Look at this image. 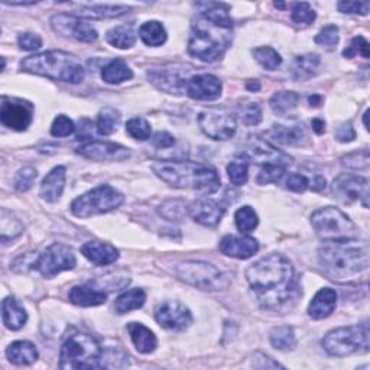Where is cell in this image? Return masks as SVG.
I'll use <instances>...</instances> for the list:
<instances>
[{"label": "cell", "mask_w": 370, "mask_h": 370, "mask_svg": "<svg viewBox=\"0 0 370 370\" xmlns=\"http://www.w3.org/2000/svg\"><path fill=\"white\" fill-rule=\"evenodd\" d=\"M322 100H323L322 95H311V97L308 98V102H310L311 106H314V107L319 106V103H322Z\"/></svg>", "instance_id": "be15d7a7"}, {"label": "cell", "mask_w": 370, "mask_h": 370, "mask_svg": "<svg viewBox=\"0 0 370 370\" xmlns=\"http://www.w3.org/2000/svg\"><path fill=\"white\" fill-rule=\"evenodd\" d=\"M103 349L88 334L77 333L70 336L60 352V367L65 370L102 367Z\"/></svg>", "instance_id": "8992f818"}, {"label": "cell", "mask_w": 370, "mask_h": 370, "mask_svg": "<svg viewBox=\"0 0 370 370\" xmlns=\"http://www.w3.org/2000/svg\"><path fill=\"white\" fill-rule=\"evenodd\" d=\"M0 121L12 131H27L32 123V106L19 100L4 98L2 109H0Z\"/></svg>", "instance_id": "ac0fdd59"}, {"label": "cell", "mask_w": 370, "mask_h": 370, "mask_svg": "<svg viewBox=\"0 0 370 370\" xmlns=\"http://www.w3.org/2000/svg\"><path fill=\"white\" fill-rule=\"evenodd\" d=\"M76 132V125H74V121L65 116V114H60L54 119L53 121V126H51V135L55 138H67L70 135H72Z\"/></svg>", "instance_id": "681fc988"}, {"label": "cell", "mask_w": 370, "mask_h": 370, "mask_svg": "<svg viewBox=\"0 0 370 370\" xmlns=\"http://www.w3.org/2000/svg\"><path fill=\"white\" fill-rule=\"evenodd\" d=\"M315 44L322 45V46H327V48H334L338 41H340V37H338V28L336 27V25H329V27L323 28L322 31H319L315 37Z\"/></svg>", "instance_id": "11a10c76"}, {"label": "cell", "mask_w": 370, "mask_h": 370, "mask_svg": "<svg viewBox=\"0 0 370 370\" xmlns=\"http://www.w3.org/2000/svg\"><path fill=\"white\" fill-rule=\"evenodd\" d=\"M192 23L188 42L190 55L204 62H214L227 51L233 39V20L223 4H206Z\"/></svg>", "instance_id": "7a4b0ae2"}, {"label": "cell", "mask_w": 370, "mask_h": 370, "mask_svg": "<svg viewBox=\"0 0 370 370\" xmlns=\"http://www.w3.org/2000/svg\"><path fill=\"white\" fill-rule=\"evenodd\" d=\"M199 126L214 140L232 139L237 131L236 116L225 109H209L199 114Z\"/></svg>", "instance_id": "7c38bea8"}, {"label": "cell", "mask_w": 370, "mask_h": 370, "mask_svg": "<svg viewBox=\"0 0 370 370\" xmlns=\"http://www.w3.org/2000/svg\"><path fill=\"white\" fill-rule=\"evenodd\" d=\"M331 191L336 199L343 204H353L356 201H362L366 209L369 207V181L360 176H338L333 181Z\"/></svg>", "instance_id": "5bb4252c"}, {"label": "cell", "mask_w": 370, "mask_h": 370, "mask_svg": "<svg viewBox=\"0 0 370 370\" xmlns=\"http://www.w3.org/2000/svg\"><path fill=\"white\" fill-rule=\"evenodd\" d=\"M2 318L6 329L16 331L27 324L28 312L19 304L16 298L8 297L2 303Z\"/></svg>", "instance_id": "83f0119b"}, {"label": "cell", "mask_w": 370, "mask_h": 370, "mask_svg": "<svg viewBox=\"0 0 370 370\" xmlns=\"http://www.w3.org/2000/svg\"><path fill=\"white\" fill-rule=\"evenodd\" d=\"M324 274L338 282L350 281L369 267V244L357 239L326 242L318 249Z\"/></svg>", "instance_id": "3957f363"}, {"label": "cell", "mask_w": 370, "mask_h": 370, "mask_svg": "<svg viewBox=\"0 0 370 370\" xmlns=\"http://www.w3.org/2000/svg\"><path fill=\"white\" fill-rule=\"evenodd\" d=\"M157 323L171 331H183L192 323L191 311L180 301H164L155 308Z\"/></svg>", "instance_id": "2e32d148"}, {"label": "cell", "mask_w": 370, "mask_h": 370, "mask_svg": "<svg viewBox=\"0 0 370 370\" xmlns=\"http://www.w3.org/2000/svg\"><path fill=\"white\" fill-rule=\"evenodd\" d=\"M367 116H369V110L364 113V116H363V120H364V126H366V129L369 131V123H367Z\"/></svg>", "instance_id": "03108f58"}, {"label": "cell", "mask_w": 370, "mask_h": 370, "mask_svg": "<svg viewBox=\"0 0 370 370\" xmlns=\"http://www.w3.org/2000/svg\"><path fill=\"white\" fill-rule=\"evenodd\" d=\"M23 232V225L8 210H2L0 216V234H2V242L8 243L9 240L16 239Z\"/></svg>", "instance_id": "60d3db41"}, {"label": "cell", "mask_w": 370, "mask_h": 370, "mask_svg": "<svg viewBox=\"0 0 370 370\" xmlns=\"http://www.w3.org/2000/svg\"><path fill=\"white\" fill-rule=\"evenodd\" d=\"M282 180H284L285 188L293 192H304L305 190L310 188V184H311L310 178H307L304 174H297V172L284 176Z\"/></svg>", "instance_id": "f5cc1de1"}, {"label": "cell", "mask_w": 370, "mask_h": 370, "mask_svg": "<svg viewBox=\"0 0 370 370\" xmlns=\"http://www.w3.org/2000/svg\"><path fill=\"white\" fill-rule=\"evenodd\" d=\"M65 178H67V169L61 165L55 166L49 174H46L39 190L42 200H45L46 203L58 201L65 187Z\"/></svg>", "instance_id": "d4e9b609"}, {"label": "cell", "mask_w": 370, "mask_h": 370, "mask_svg": "<svg viewBox=\"0 0 370 370\" xmlns=\"http://www.w3.org/2000/svg\"><path fill=\"white\" fill-rule=\"evenodd\" d=\"M246 158H248L251 162H255L258 165L263 166H288L292 164V157L288 154L279 151L277 146H274L266 139H262L259 136H251L248 143H246V147L243 154Z\"/></svg>", "instance_id": "4fadbf2b"}, {"label": "cell", "mask_w": 370, "mask_h": 370, "mask_svg": "<svg viewBox=\"0 0 370 370\" xmlns=\"http://www.w3.org/2000/svg\"><path fill=\"white\" fill-rule=\"evenodd\" d=\"M51 27L58 35L64 38H72L84 44H91L98 38L97 31L88 22L68 13L54 15L51 18Z\"/></svg>", "instance_id": "9a60e30c"}, {"label": "cell", "mask_w": 370, "mask_h": 370, "mask_svg": "<svg viewBox=\"0 0 370 370\" xmlns=\"http://www.w3.org/2000/svg\"><path fill=\"white\" fill-rule=\"evenodd\" d=\"M123 201H125V197L116 188L110 185H100L74 200L71 203V213L76 217L87 218L113 211L119 209Z\"/></svg>", "instance_id": "30bf717a"}, {"label": "cell", "mask_w": 370, "mask_h": 370, "mask_svg": "<svg viewBox=\"0 0 370 370\" xmlns=\"http://www.w3.org/2000/svg\"><path fill=\"white\" fill-rule=\"evenodd\" d=\"M6 357L11 363L18 366H28L38 360V350L35 344L27 340H19L12 343L6 349Z\"/></svg>", "instance_id": "f546056e"}, {"label": "cell", "mask_w": 370, "mask_h": 370, "mask_svg": "<svg viewBox=\"0 0 370 370\" xmlns=\"http://www.w3.org/2000/svg\"><path fill=\"white\" fill-rule=\"evenodd\" d=\"M267 136L286 146H303L307 143L308 136L303 123H291V125H274L267 132Z\"/></svg>", "instance_id": "603a6c76"}, {"label": "cell", "mask_w": 370, "mask_h": 370, "mask_svg": "<svg viewBox=\"0 0 370 370\" xmlns=\"http://www.w3.org/2000/svg\"><path fill=\"white\" fill-rule=\"evenodd\" d=\"M139 37L147 46H161L168 38L164 25L158 20L145 22L139 29Z\"/></svg>", "instance_id": "e575fe53"}, {"label": "cell", "mask_w": 370, "mask_h": 370, "mask_svg": "<svg viewBox=\"0 0 370 370\" xmlns=\"http://www.w3.org/2000/svg\"><path fill=\"white\" fill-rule=\"evenodd\" d=\"M120 123V113L113 107H105L97 116L95 129L100 136H110L116 132Z\"/></svg>", "instance_id": "74e56055"}, {"label": "cell", "mask_w": 370, "mask_h": 370, "mask_svg": "<svg viewBox=\"0 0 370 370\" xmlns=\"http://www.w3.org/2000/svg\"><path fill=\"white\" fill-rule=\"evenodd\" d=\"M237 114L240 120L248 126H256L262 121V109L259 103L244 100L237 106Z\"/></svg>", "instance_id": "ee69618b"}, {"label": "cell", "mask_w": 370, "mask_h": 370, "mask_svg": "<svg viewBox=\"0 0 370 370\" xmlns=\"http://www.w3.org/2000/svg\"><path fill=\"white\" fill-rule=\"evenodd\" d=\"M319 64L322 60L317 54H305L295 58L293 65H292V77L297 81H304L310 80L318 72Z\"/></svg>", "instance_id": "4dcf8cb0"}, {"label": "cell", "mask_w": 370, "mask_h": 370, "mask_svg": "<svg viewBox=\"0 0 370 370\" xmlns=\"http://www.w3.org/2000/svg\"><path fill=\"white\" fill-rule=\"evenodd\" d=\"M369 42L363 38V37H356L352 39V44L344 49L343 55L346 58H353L357 54H360L363 58H369L370 57V49H369Z\"/></svg>", "instance_id": "db71d44e"}, {"label": "cell", "mask_w": 370, "mask_h": 370, "mask_svg": "<svg viewBox=\"0 0 370 370\" xmlns=\"http://www.w3.org/2000/svg\"><path fill=\"white\" fill-rule=\"evenodd\" d=\"M151 142L155 147H159V150H166V147H171L172 145L176 143V139H174V136L166 133V132H158L152 136Z\"/></svg>", "instance_id": "91938a15"}, {"label": "cell", "mask_w": 370, "mask_h": 370, "mask_svg": "<svg viewBox=\"0 0 370 370\" xmlns=\"http://www.w3.org/2000/svg\"><path fill=\"white\" fill-rule=\"evenodd\" d=\"M256 61L267 71H275L282 64V57L272 46H258L252 51Z\"/></svg>", "instance_id": "7bdbcfd3"}, {"label": "cell", "mask_w": 370, "mask_h": 370, "mask_svg": "<svg viewBox=\"0 0 370 370\" xmlns=\"http://www.w3.org/2000/svg\"><path fill=\"white\" fill-rule=\"evenodd\" d=\"M106 41L119 49H129L136 44V32L131 27H116L106 34Z\"/></svg>", "instance_id": "f35d334b"}, {"label": "cell", "mask_w": 370, "mask_h": 370, "mask_svg": "<svg viewBox=\"0 0 370 370\" xmlns=\"http://www.w3.org/2000/svg\"><path fill=\"white\" fill-rule=\"evenodd\" d=\"M188 214L192 217L195 223L206 227H214L220 223L225 216V207L210 199H201L188 206Z\"/></svg>", "instance_id": "7402d4cb"}, {"label": "cell", "mask_w": 370, "mask_h": 370, "mask_svg": "<svg viewBox=\"0 0 370 370\" xmlns=\"http://www.w3.org/2000/svg\"><path fill=\"white\" fill-rule=\"evenodd\" d=\"M158 211L166 220L180 221L185 216V213H188V207H185L180 201H166L158 209Z\"/></svg>", "instance_id": "f907efd6"}, {"label": "cell", "mask_w": 370, "mask_h": 370, "mask_svg": "<svg viewBox=\"0 0 370 370\" xmlns=\"http://www.w3.org/2000/svg\"><path fill=\"white\" fill-rule=\"evenodd\" d=\"M76 263V255H74L71 248L62 243H53L37 258L34 269H37L45 278H54L64 270L74 269Z\"/></svg>", "instance_id": "8fae6325"}, {"label": "cell", "mask_w": 370, "mask_h": 370, "mask_svg": "<svg viewBox=\"0 0 370 370\" xmlns=\"http://www.w3.org/2000/svg\"><path fill=\"white\" fill-rule=\"evenodd\" d=\"M126 132L131 138L136 140H146L151 138L152 128L150 121L143 117H133L126 123Z\"/></svg>", "instance_id": "f6af8a7d"}, {"label": "cell", "mask_w": 370, "mask_h": 370, "mask_svg": "<svg viewBox=\"0 0 370 370\" xmlns=\"http://www.w3.org/2000/svg\"><path fill=\"white\" fill-rule=\"evenodd\" d=\"M18 44L22 49H25V51H37V49L42 46V39L37 34L25 32L18 37Z\"/></svg>", "instance_id": "6f0895ef"}, {"label": "cell", "mask_w": 370, "mask_h": 370, "mask_svg": "<svg viewBox=\"0 0 370 370\" xmlns=\"http://www.w3.org/2000/svg\"><path fill=\"white\" fill-rule=\"evenodd\" d=\"M341 165L349 169H355V171L367 169L369 168V151L363 150L360 152H353V154H349L348 157H343Z\"/></svg>", "instance_id": "816d5d0a"}, {"label": "cell", "mask_w": 370, "mask_h": 370, "mask_svg": "<svg viewBox=\"0 0 370 370\" xmlns=\"http://www.w3.org/2000/svg\"><path fill=\"white\" fill-rule=\"evenodd\" d=\"M337 292L333 288L319 289L308 305V315L312 319H324L333 314L337 305Z\"/></svg>", "instance_id": "484cf974"}, {"label": "cell", "mask_w": 370, "mask_h": 370, "mask_svg": "<svg viewBox=\"0 0 370 370\" xmlns=\"http://www.w3.org/2000/svg\"><path fill=\"white\" fill-rule=\"evenodd\" d=\"M300 97L295 91H278L272 97H270L269 105L277 114L285 116L289 112H292L298 105Z\"/></svg>", "instance_id": "8d00e7d4"}, {"label": "cell", "mask_w": 370, "mask_h": 370, "mask_svg": "<svg viewBox=\"0 0 370 370\" xmlns=\"http://www.w3.org/2000/svg\"><path fill=\"white\" fill-rule=\"evenodd\" d=\"M223 91V84L220 79L213 74H199L188 79L185 86V93L192 100L200 102H213L221 95Z\"/></svg>", "instance_id": "d6986e66"}, {"label": "cell", "mask_w": 370, "mask_h": 370, "mask_svg": "<svg viewBox=\"0 0 370 370\" xmlns=\"http://www.w3.org/2000/svg\"><path fill=\"white\" fill-rule=\"evenodd\" d=\"M311 226L326 242L359 239V229L348 214L336 207H324L311 216Z\"/></svg>", "instance_id": "ba28073f"}, {"label": "cell", "mask_w": 370, "mask_h": 370, "mask_svg": "<svg viewBox=\"0 0 370 370\" xmlns=\"http://www.w3.org/2000/svg\"><path fill=\"white\" fill-rule=\"evenodd\" d=\"M234 223L240 233L246 234L253 232L259 225V217L251 206H244L239 209L234 214Z\"/></svg>", "instance_id": "b9f144b4"}, {"label": "cell", "mask_w": 370, "mask_h": 370, "mask_svg": "<svg viewBox=\"0 0 370 370\" xmlns=\"http://www.w3.org/2000/svg\"><path fill=\"white\" fill-rule=\"evenodd\" d=\"M129 6H112V5H81L79 15L88 19H110L129 13Z\"/></svg>", "instance_id": "1f68e13d"}, {"label": "cell", "mask_w": 370, "mask_h": 370, "mask_svg": "<svg viewBox=\"0 0 370 370\" xmlns=\"http://www.w3.org/2000/svg\"><path fill=\"white\" fill-rule=\"evenodd\" d=\"M324 350L336 357H346L355 353L369 352L367 326L340 327L327 333L323 340Z\"/></svg>", "instance_id": "9c48e42d"}, {"label": "cell", "mask_w": 370, "mask_h": 370, "mask_svg": "<svg viewBox=\"0 0 370 370\" xmlns=\"http://www.w3.org/2000/svg\"><path fill=\"white\" fill-rule=\"evenodd\" d=\"M37 177H38V172L32 166H25L22 169H19L16 177H15V183H13L15 188L19 192L29 191L34 187Z\"/></svg>", "instance_id": "7dc6e473"}, {"label": "cell", "mask_w": 370, "mask_h": 370, "mask_svg": "<svg viewBox=\"0 0 370 370\" xmlns=\"http://www.w3.org/2000/svg\"><path fill=\"white\" fill-rule=\"evenodd\" d=\"M20 70L55 81L79 84L86 79V68L76 57L64 51H45L20 61Z\"/></svg>", "instance_id": "5b68a950"}, {"label": "cell", "mask_w": 370, "mask_h": 370, "mask_svg": "<svg viewBox=\"0 0 370 370\" xmlns=\"http://www.w3.org/2000/svg\"><path fill=\"white\" fill-rule=\"evenodd\" d=\"M270 344L279 352H291L297 348V337L293 329L289 326H281L270 331Z\"/></svg>", "instance_id": "d590c367"}, {"label": "cell", "mask_w": 370, "mask_h": 370, "mask_svg": "<svg viewBox=\"0 0 370 370\" xmlns=\"http://www.w3.org/2000/svg\"><path fill=\"white\" fill-rule=\"evenodd\" d=\"M77 154L95 162H123L131 158L128 147L112 142H88L79 147Z\"/></svg>", "instance_id": "e0dca14e"}, {"label": "cell", "mask_w": 370, "mask_h": 370, "mask_svg": "<svg viewBox=\"0 0 370 370\" xmlns=\"http://www.w3.org/2000/svg\"><path fill=\"white\" fill-rule=\"evenodd\" d=\"M286 174L285 166H275V165H270V166H263L259 172L258 176V184L259 185H267V184H272V183H279L284 176Z\"/></svg>", "instance_id": "c3c4849f"}, {"label": "cell", "mask_w": 370, "mask_h": 370, "mask_svg": "<svg viewBox=\"0 0 370 370\" xmlns=\"http://www.w3.org/2000/svg\"><path fill=\"white\" fill-rule=\"evenodd\" d=\"M220 252L234 259H249L259 251V242L249 236H225L218 244Z\"/></svg>", "instance_id": "44dd1931"}, {"label": "cell", "mask_w": 370, "mask_h": 370, "mask_svg": "<svg viewBox=\"0 0 370 370\" xmlns=\"http://www.w3.org/2000/svg\"><path fill=\"white\" fill-rule=\"evenodd\" d=\"M251 291L265 308L275 310L288 303L295 292L292 263L282 255H267L246 270Z\"/></svg>", "instance_id": "6da1fadb"}, {"label": "cell", "mask_w": 370, "mask_h": 370, "mask_svg": "<svg viewBox=\"0 0 370 370\" xmlns=\"http://www.w3.org/2000/svg\"><path fill=\"white\" fill-rule=\"evenodd\" d=\"M253 366L258 367V369H278V367H284L282 364H279L274 359H270V357L265 356L263 353H256L255 355V357H253Z\"/></svg>", "instance_id": "94428289"}, {"label": "cell", "mask_w": 370, "mask_h": 370, "mask_svg": "<svg viewBox=\"0 0 370 370\" xmlns=\"http://www.w3.org/2000/svg\"><path fill=\"white\" fill-rule=\"evenodd\" d=\"M128 331L131 334L132 343L139 353L142 355H150L155 352L158 348V340L157 336L140 323H129Z\"/></svg>", "instance_id": "f1b7e54d"}, {"label": "cell", "mask_w": 370, "mask_h": 370, "mask_svg": "<svg viewBox=\"0 0 370 370\" xmlns=\"http://www.w3.org/2000/svg\"><path fill=\"white\" fill-rule=\"evenodd\" d=\"M146 301V293L140 288H133L119 295V298L114 303V310L117 314H126L133 310H139L143 307Z\"/></svg>", "instance_id": "836d02e7"}, {"label": "cell", "mask_w": 370, "mask_h": 370, "mask_svg": "<svg viewBox=\"0 0 370 370\" xmlns=\"http://www.w3.org/2000/svg\"><path fill=\"white\" fill-rule=\"evenodd\" d=\"M356 138V131L353 128L352 123H343V125L338 128V131L336 132V139L338 142H343V143H346V142H352L355 140Z\"/></svg>", "instance_id": "680465c9"}, {"label": "cell", "mask_w": 370, "mask_h": 370, "mask_svg": "<svg viewBox=\"0 0 370 370\" xmlns=\"http://www.w3.org/2000/svg\"><path fill=\"white\" fill-rule=\"evenodd\" d=\"M337 8L343 13L366 16L369 13L370 4L369 2H338Z\"/></svg>", "instance_id": "9f6ffc18"}, {"label": "cell", "mask_w": 370, "mask_h": 370, "mask_svg": "<svg viewBox=\"0 0 370 370\" xmlns=\"http://www.w3.org/2000/svg\"><path fill=\"white\" fill-rule=\"evenodd\" d=\"M68 298L74 305L97 307L107 301V293L105 291L95 289L90 285H77L70 289Z\"/></svg>", "instance_id": "4316f807"}, {"label": "cell", "mask_w": 370, "mask_h": 370, "mask_svg": "<svg viewBox=\"0 0 370 370\" xmlns=\"http://www.w3.org/2000/svg\"><path fill=\"white\" fill-rule=\"evenodd\" d=\"M246 87H248L249 90H253V91L256 90L258 91L260 88V84H259L258 80H251V81H248V86H246Z\"/></svg>", "instance_id": "e7e4bbea"}, {"label": "cell", "mask_w": 370, "mask_h": 370, "mask_svg": "<svg viewBox=\"0 0 370 370\" xmlns=\"http://www.w3.org/2000/svg\"><path fill=\"white\" fill-rule=\"evenodd\" d=\"M133 77V71L123 60H113L102 70V79L107 84H120L131 80Z\"/></svg>", "instance_id": "d6a6232c"}, {"label": "cell", "mask_w": 370, "mask_h": 370, "mask_svg": "<svg viewBox=\"0 0 370 370\" xmlns=\"http://www.w3.org/2000/svg\"><path fill=\"white\" fill-rule=\"evenodd\" d=\"M176 275L185 284L203 291H225L232 284V277L207 262L188 260L176 266Z\"/></svg>", "instance_id": "52a82bcc"}, {"label": "cell", "mask_w": 370, "mask_h": 370, "mask_svg": "<svg viewBox=\"0 0 370 370\" xmlns=\"http://www.w3.org/2000/svg\"><path fill=\"white\" fill-rule=\"evenodd\" d=\"M147 79L151 80V83L157 88L177 95H181L185 91V86L188 81V79L183 76V68L178 70L172 65L150 70L147 71Z\"/></svg>", "instance_id": "ffe728a7"}, {"label": "cell", "mask_w": 370, "mask_h": 370, "mask_svg": "<svg viewBox=\"0 0 370 370\" xmlns=\"http://www.w3.org/2000/svg\"><path fill=\"white\" fill-rule=\"evenodd\" d=\"M249 159L244 155L236 157L230 164L227 165V176L233 185H244L248 183L249 178Z\"/></svg>", "instance_id": "ab89813d"}, {"label": "cell", "mask_w": 370, "mask_h": 370, "mask_svg": "<svg viewBox=\"0 0 370 370\" xmlns=\"http://www.w3.org/2000/svg\"><path fill=\"white\" fill-rule=\"evenodd\" d=\"M312 129L318 135L324 133L326 132V121L323 119H314L312 120Z\"/></svg>", "instance_id": "6125c7cd"}, {"label": "cell", "mask_w": 370, "mask_h": 370, "mask_svg": "<svg viewBox=\"0 0 370 370\" xmlns=\"http://www.w3.org/2000/svg\"><path fill=\"white\" fill-rule=\"evenodd\" d=\"M155 174L176 188H188L209 195L220 190L221 181L216 168L191 161H158L152 165Z\"/></svg>", "instance_id": "277c9868"}, {"label": "cell", "mask_w": 370, "mask_h": 370, "mask_svg": "<svg viewBox=\"0 0 370 370\" xmlns=\"http://www.w3.org/2000/svg\"><path fill=\"white\" fill-rule=\"evenodd\" d=\"M81 253L94 265L98 266H106L112 265L119 259V251L114 246L98 242V240H90L81 246Z\"/></svg>", "instance_id": "cb8c5ba5"}, {"label": "cell", "mask_w": 370, "mask_h": 370, "mask_svg": "<svg viewBox=\"0 0 370 370\" xmlns=\"http://www.w3.org/2000/svg\"><path fill=\"white\" fill-rule=\"evenodd\" d=\"M291 18H292V22L297 23L298 27H310V25L315 20L317 15L314 9L310 6V4L301 2V4L293 5Z\"/></svg>", "instance_id": "bcb514c9"}]
</instances>
